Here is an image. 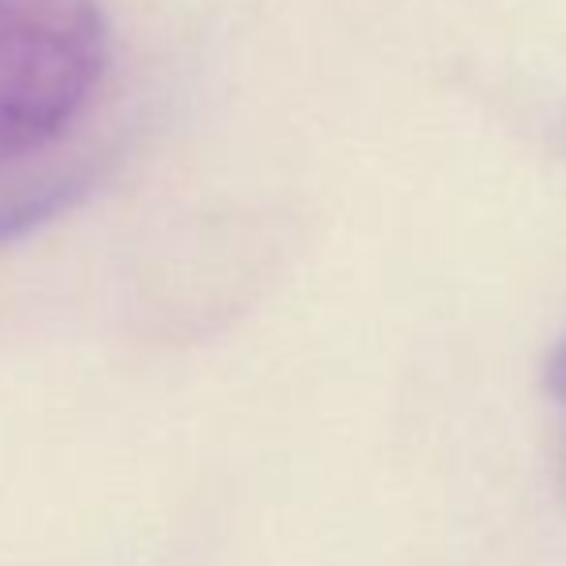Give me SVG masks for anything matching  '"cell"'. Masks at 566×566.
<instances>
[{"mask_svg": "<svg viewBox=\"0 0 566 566\" xmlns=\"http://www.w3.org/2000/svg\"><path fill=\"white\" fill-rule=\"evenodd\" d=\"M108 66L101 0H0V166L46 150Z\"/></svg>", "mask_w": 566, "mask_h": 566, "instance_id": "cell-1", "label": "cell"}, {"mask_svg": "<svg viewBox=\"0 0 566 566\" xmlns=\"http://www.w3.org/2000/svg\"><path fill=\"white\" fill-rule=\"evenodd\" d=\"M90 178L85 174H59V178L31 181V186H15L0 193V243L28 235L31 228L46 224L59 212H66L77 197L85 193Z\"/></svg>", "mask_w": 566, "mask_h": 566, "instance_id": "cell-2", "label": "cell"}, {"mask_svg": "<svg viewBox=\"0 0 566 566\" xmlns=\"http://www.w3.org/2000/svg\"><path fill=\"white\" fill-rule=\"evenodd\" d=\"M547 394H552V401L559 405L566 417V339L555 347L552 366H547Z\"/></svg>", "mask_w": 566, "mask_h": 566, "instance_id": "cell-3", "label": "cell"}]
</instances>
